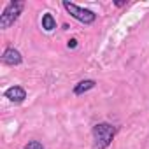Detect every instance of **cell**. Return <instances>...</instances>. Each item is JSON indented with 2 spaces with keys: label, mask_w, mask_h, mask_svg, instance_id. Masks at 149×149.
I'll use <instances>...</instances> for the list:
<instances>
[{
  "label": "cell",
  "mask_w": 149,
  "mask_h": 149,
  "mask_svg": "<svg viewBox=\"0 0 149 149\" xmlns=\"http://www.w3.org/2000/svg\"><path fill=\"white\" fill-rule=\"evenodd\" d=\"M116 133V128L109 123H98L93 126V139H95V147L97 149H105L112 142Z\"/></svg>",
  "instance_id": "obj_1"
},
{
  "label": "cell",
  "mask_w": 149,
  "mask_h": 149,
  "mask_svg": "<svg viewBox=\"0 0 149 149\" xmlns=\"http://www.w3.org/2000/svg\"><path fill=\"white\" fill-rule=\"evenodd\" d=\"M63 7L67 9L68 14H72L77 21H81V23H84V25H91V23L95 21V18H97V14H95L93 11L83 9V7H79V6H76V4H72V2H67V0L63 2Z\"/></svg>",
  "instance_id": "obj_2"
},
{
  "label": "cell",
  "mask_w": 149,
  "mask_h": 149,
  "mask_svg": "<svg viewBox=\"0 0 149 149\" xmlns=\"http://www.w3.org/2000/svg\"><path fill=\"white\" fill-rule=\"evenodd\" d=\"M23 6H25L23 2H11V4H7V7L4 9L2 16H0V28H9L18 19V16L21 14Z\"/></svg>",
  "instance_id": "obj_3"
},
{
  "label": "cell",
  "mask_w": 149,
  "mask_h": 149,
  "mask_svg": "<svg viewBox=\"0 0 149 149\" xmlns=\"http://www.w3.org/2000/svg\"><path fill=\"white\" fill-rule=\"evenodd\" d=\"M21 53L18 51V49H14V47H9V49H6V53H4V56H2V61L6 63V65H19L21 63Z\"/></svg>",
  "instance_id": "obj_4"
},
{
  "label": "cell",
  "mask_w": 149,
  "mask_h": 149,
  "mask_svg": "<svg viewBox=\"0 0 149 149\" xmlns=\"http://www.w3.org/2000/svg\"><path fill=\"white\" fill-rule=\"evenodd\" d=\"M6 97H7L11 102H14V104H21V102L26 98V91H25L21 86H13V88H9V90L6 91Z\"/></svg>",
  "instance_id": "obj_5"
},
{
  "label": "cell",
  "mask_w": 149,
  "mask_h": 149,
  "mask_svg": "<svg viewBox=\"0 0 149 149\" xmlns=\"http://www.w3.org/2000/svg\"><path fill=\"white\" fill-rule=\"evenodd\" d=\"M91 88H95V81H91V79L81 81L76 88H74V95H83L84 91H88V90H91Z\"/></svg>",
  "instance_id": "obj_6"
},
{
  "label": "cell",
  "mask_w": 149,
  "mask_h": 149,
  "mask_svg": "<svg viewBox=\"0 0 149 149\" xmlns=\"http://www.w3.org/2000/svg\"><path fill=\"white\" fill-rule=\"evenodd\" d=\"M42 28L46 30V32H51V30H54L56 28V21H54V18H53V14H44L42 16Z\"/></svg>",
  "instance_id": "obj_7"
},
{
  "label": "cell",
  "mask_w": 149,
  "mask_h": 149,
  "mask_svg": "<svg viewBox=\"0 0 149 149\" xmlns=\"http://www.w3.org/2000/svg\"><path fill=\"white\" fill-rule=\"evenodd\" d=\"M23 149H44V147H42V144H40V142H37V140H32V142H30V144H26Z\"/></svg>",
  "instance_id": "obj_8"
},
{
  "label": "cell",
  "mask_w": 149,
  "mask_h": 149,
  "mask_svg": "<svg viewBox=\"0 0 149 149\" xmlns=\"http://www.w3.org/2000/svg\"><path fill=\"white\" fill-rule=\"evenodd\" d=\"M76 46H77V40L76 39H70L68 40V47H76Z\"/></svg>",
  "instance_id": "obj_9"
}]
</instances>
